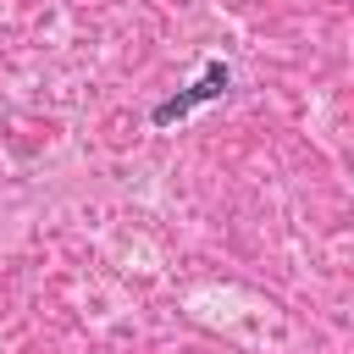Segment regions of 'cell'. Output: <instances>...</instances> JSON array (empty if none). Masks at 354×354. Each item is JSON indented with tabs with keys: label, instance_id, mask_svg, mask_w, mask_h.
<instances>
[{
	"label": "cell",
	"instance_id": "1",
	"mask_svg": "<svg viewBox=\"0 0 354 354\" xmlns=\"http://www.w3.org/2000/svg\"><path fill=\"white\" fill-rule=\"evenodd\" d=\"M227 88H232V66H227V61H205V72H199L188 88H177L171 100H160V105L149 111V122H155V127H171V122H183L194 105H210V100H221Z\"/></svg>",
	"mask_w": 354,
	"mask_h": 354
}]
</instances>
